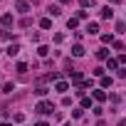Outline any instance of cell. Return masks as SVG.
<instances>
[{
	"instance_id": "obj_26",
	"label": "cell",
	"mask_w": 126,
	"mask_h": 126,
	"mask_svg": "<svg viewBox=\"0 0 126 126\" xmlns=\"http://www.w3.org/2000/svg\"><path fill=\"white\" fill-rule=\"evenodd\" d=\"M109 3H111V5H119V3H121V0H109Z\"/></svg>"
},
{
	"instance_id": "obj_11",
	"label": "cell",
	"mask_w": 126,
	"mask_h": 126,
	"mask_svg": "<svg viewBox=\"0 0 126 126\" xmlns=\"http://www.w3.org/2000/svg\"><path fill=\"white\" fill-rule=\"evenodd\" d=\"M111 15H114V13H111V8H109V5H106V8H101V17H104V20H109Z\"/></svg>"
},
{
	"instance_id": "obj_12",
	"label": "cell",
	"mask_w": 126,
	"mask_h": 126,
	"mask_svg": "<svg viewBox=\"0 0 126 126\" xmlns=\"http://www.w3.org/2000/svg\"><path fill=\"white\" fill-rule=\"evenodd\" d=\"M69 79H72V82H79V79H82V72L72 69V72H69Z\"/></svg>"
},
{
	"instance_id": "obj_16",
	"label": "cell",
	"mask_w": 126,
	"mask_h": 126,
	"mask_svg": "<svg viewBox=\"0 0 126 126\" xmlns=\"http://www.w3.org/2000/svg\"><path fill=\"white\" fill-rule=\"evenodd\" d=\"M106 67H109V69H116V67H119V59H109Z\"/></svg>"
},
{
	"instance_id": "obj_21",
	"label": "cell",
	"mask_w": 126,
	"mask_h": 126,
	"mask_svg": "<svg viewBox=\"0 0 126 126\" xmlns=\"http://www.w3.org/2000/svg\"><path fill=\"white\" fill-rule=\"evenodd\" d=\"M35 94H37V96H45V94H47V87H37Z\"/></svg>"
},
{
	"instance_id": "obj_19",
	"label": "cell",
	"mask_w": 126,
	"mask_h": 126,
	"mask_svg": "<svg viewBox=\"0 0 126 126\" xmlns=\"http://www.w3.org/2000/svg\"><path fill=\"white\" fill-rule=\"evenodd\" d=\"M101 87H111V77L104 74V77H101Z\"/></svg>"
},
{
	"instance_id": "obj_4",
	"label": "cell",
	"mask_w": 126,
	"mask_h": 126,
	"mask_svg": "<svg viewBox=\"0 0 126 126\" xmlns=\"http://www.w3.org/2000/svg\"><path fill=\"white\" fill-rule=\"evenodd\" d=\"M94 99H96V101H104V99H106V92H104V89H94Z\"/></svg>"
},
{
	"instance_id": "obj_2",
	"label": "cell",
	"mask_w": 126,
	"mask_h": 126,
	"mask_svg": "<svg viewBox=\"0 0 126 126\" xmlns=\"http://www.w3.org/2000/svg\"><path fill=\"white\" fill-rule=\"evenodd\" d=\"M0 22H3V27L8 30V27L13 25V15H3V17H0Z\"/></svg>"
},
{
	"instance_id": "obj_5",
	"label": "cell",
	"mask_w": 126,
	"mask_h": 126,
	"mask_svg": "<svg viewBox=\"0 0 126 126\" xmlns=\"http://www.w3.org/2000/svg\"><path fill=\"white\" fill-rule=\"evenodd\" d=\"M40 27H42V30H49V27H52V20H49V17H42V20H40Z\"/></svg>"
},
{
	"instance_id": "obj_3",
	"label": "cell",
	"mask_w": 126,
	"mask_h": 126,
	"mask_svg": "<svg viewBox=\"0 0 126 126\" xmlns=\"http://www.w3.org/2000/svg\"><path fill=\"white\" fill-rule=\"evenodd\" d=\"M47 13H49L52 17H57V15H62V10H59V5H49V8H47Z\"/></svg>"
},
{
	"instance_id": "obj_1",
	"label": "cell",
	"mask_w": 126,
	"mask_h": 126,
	"mask_svg": "<svg viewBox=\"0 0 126 126\" xmlns=\"http://www.w3.org/2000/svg\"><path fill=\"white\" fill-rule=\"evenodd\" d=\"M35 111H37V114H52V104H49V101H40Z\"/></svg>"
},
{
	"instance_id": "obj_17",
	"label": "cell",
	"mask_w": 126,
	"mask_h": 126,
	"mask_svg": "<svg viewBox=\"0 0 126 126\" xmlns=\"http://www.w3.org/2000/svg\"><path fill=\"white\" fill-rule=\"evenodd\" d=\"M30 25H32L30 17H22V20H20V27H30Z\"/></svg>"
},
{
	"instance_id": "obj_8",
	"label": "cell",
	"mask_w": 126,
	"mask_h": 126,
	"mask_svg": "<svg viewBox=\"0 0 126 126\" xmlns=\"http://www.w3.org/2000/svg\"><path fill=\"white\" fill-rule=\"evenodd\" d=\"M106 57H109V49H106V47L96 49V59H106Z\"/></svg>"
},
{
	"instance_id": "obj_14",
	"label": "cell",
	"mask_w": 126,
	"mask_h": 126,
	"mask_svg": "<svg viewBox=\"0 0 126 126\" xmlns=\"http://www.w3.org/2000/svg\"><path fill=\"white\" fill-rule=\"evenodd\" d=\"M77 25H79V17H72V20H69V22H67V27H69V30H74V27H77Z\"/></svg>"
},
{
	"instance_id": "obj_24",
	"label": "cell",
	"mask_w": 126,
	"mask_h": 126,
	"mask_svg": "<svg viewBox=\"0 0 126 126\" xmlns=\"http://www.w3.org/2000/svg\"><path fill=\"white\" fill-rule=\"evenodd\" d=\"M79 5L82 8H89V5H94V0H79Z\"/></svg>"
},
{
	"instance_id": "obj_20",
	"label": "cell",
	"mask_w": 126,
	"mask_h": 126,
	"mask_svg": "<svg viewBox=\"0 0 126 126\" xmlns=\"http://www.w3.org/2000/svg\"><path fill=\"white\" fill-rule=\"evenodd\" d=\"M3 92H5V94H13L15 87H13V84H3Z\"/></svg>"
},
{
	"instance_id": "obj_29",
	"label": "cell",
	"mask_w": 126,
	"mask_h": 126,
	"mask_svg": "<svg viewBox=\"0 0 126 126\" xmlns=\"http://www.w3.org/2000/svg\"><path fill=\"white\" fill-rule=\"evenodd\" d=\"M0 126H10V124H8V121H5V124H0Z\"/></svg>"
},
{
	"instance_id": "obj_10",
	"label": "cell",
	"mask_w": 126,
	"mask_h": 126,
	"mask_svg": "<svg viewBox=\"0 0 126 126\" xmlns=\"http://www.w3.org/2000/svg\"><path fill=\"white\" fill-rule=\"evenodd\" d=\"M30 10V5L25 3V0H20V3H17V13H27Z\"/></svg>"
},
{
	"instance_id": "obj_9",
	"label": "cell",
	"mask_w": 126,
	"mask_h": 126,
	"mask_svg": "<svg viewBox=\"0 0 126 126\" xmlns=\"http://www.w3.org/2000/svg\"><path fill=\"white\" fill-rule=\"evenodd\" d=\"M57 79H59V74H57V72H52V74H45V77H42V82H57Z\"/></svg>"
},
{
	"instance_id": "obj_13",
	"label": "cell",
	"mask_w": 126,
	"mask_h": 126,
	"mask_svg": "<svg viewBox=\"0 0 126 126\" xmlns=\"http://www.w3.org/2000/svg\"><path fill=\"white\" fill-rule=\"evenodd\" d=\"M54 89H57V92H67V89H69V84H67V82H57V87H54Z\"/></svg>"
},
{
	"instance_id": "obj_22",
	"label": "cell",
	"mask_w": 126,
	"mask_h": 126,
	"mask_svg": "<svg viewBox=\"0 0 126 126\" xmlns=\"http://www.w3.org/2000/svg\"><path fill=\"white\" fill-rule=\"evenodd\" d=\"M89 106H92V99L84 96V99H82V109H89Z\"/></svg>"
},
{
	"instance_id": "obj_30",
	"label": "cell",
	"mask_w": 126,
	"mask_h": 126,
	"mask_svg": "<svg viewBox=\"0 0 126 126\" xmlns=\"http://www.w3.org/2000/svg\"><path fill=\"white\" fill-rule=\"evenodd\" d=\"M119 126H126V121H121V124H119Z\"/></svg>"
},
{
	"instance_id": "obj_25",
	"label": "cell",
	"mask_w": 126,
	"mask_h": 126,
	"mask_svg": "<svg viewBox=\"0 0 126 126\" xmlns=\"http://www.w3.org/2000/svg\"><path fill=\"white\" fill-rule=\"evenodd\" d=\"M101 42H104V45H109V42H114V40H111V35H101Z\"/></svg>"
},
{
	"instance_id": "obj_27",
	"label": "cell",
	"mask_w": 126,
	"mask_h": 126,
	"mask_svg": "<svg viewBox=\"0 0 126 126\" xmlns=\"http://www.w3.org/2000/svg\"><path fill=\"white\" fill-rule=\"evenodd\" d=\"M37 126H47V124H45V121H40V124H37Z\"/></svg>"
},
{
	"instance_id": "obj_6",
	"label": "cell",
	"mask_w": 126,
	"mask_h": 126,
	"mask_svg": "<svg viewBox=\"0 0 126 126\" xmlns=\"http://www.w3.org/2000/svg\"><path fill=\"white\" fill-rule=\"evenodd\" d=\"M87 32H89V35H96V32H99V25H96V22H89V25H87Z\"/></svg>"
},
{
	"instance_id": "obj_15",
	"label": "cell",
	"mask_w": 126,
	"mask_h": 126,
	"mask_svg": "<svg viewBox=\"0 0 126 126\" xmlns=\"http://www.w3.org/2000/svg\"><path fill=\"white\" fill-rule=\"evenodd\" d=\"M37 54H40V57H47V54H49V47H45V45H42V47L37 49Z\"/></svg>"
},
{
	"instance_id": "obj_23",
	"label": "cell",
	"mask_w": 126,
	"mask_h": 126,
	"mask_svg": "<svg viewBox=\"0 0 126 126\" xmlns=\"http://www.w3.org/2000/svg\"><path fill=\"white\" fill-rule=\"evenodd\" d=\"M3 40H15V35H13L10 30H5V32H3Z\"/></svg>"
},
{
	"instance_id": "obj_7",
	"label": "cell",
	"mask_w": 126,
	"mask_h": 126,
	"mask_svg": "<svg viewBox=\"0 0 126 126\" xmlns=\"http://www.w3.org/2000/svg\"><path fill=\"white\" fill-rule=\"evenodd\" d=\"M72 54H74V57H82V54H84V47H82V45H74V47H72Z\"/></svg>"
},
{
	"instance_id": "obj_28",
	"label": "cell",
	"mask_w": 126,
	"mask_h": 126,
	"mask_svg": "<svg viewBox=\"0 0 126 126\" xmlns=\"http://www.w3.org/2000/svg\"><path fill=\"white\" fill-rule=\"evenodd\" d=\"M57 3H69V0H57Z\"/></svg>"
},
{
	"instance_id": "obj_18",
	"label": "cell",
	"mask_w": 126,
	"mask_h": 126,
	"mask_svg": "<svg viewBox=\"0 0 126 126\" xmlns=\"http://www.w3.org/2000/svg\"><path fill=\"white\" fill-rule=\"evenodd\" d=\"M17 52H20V47H17V45H10V49H8V54L13 57V54H17Z\"/></svg>"
}]
</instances>
